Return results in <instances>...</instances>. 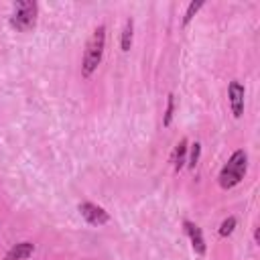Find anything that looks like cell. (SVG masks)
Segmentation results:
<instances>
[{"label": "cell", "mask_w": 260, "mask_h": 260, "mask_svg": "<svg viewBox=\"0 0 260 260\" xmlns=\"http://www.w3.org/2000/svg\"><path fill=\"white\" fill-rule=\"evenodd\" d=\"M173 110H175V95L169 93V98H167V112H165V120H162L165 126L171 124V120H173Z\"/></svg>", "instance_id": "cell-12"}, {"label": "cell", "mask_w": 260, "mask_h": 260, "mask_svg": "<svg viewBox=\"0 0 260 260\" xmlns=\"http://www.w3.org/2000/svg\"><path fill=\"white\" fill-rule=\"evenodd\" d=\"M246 169H248V154H246V150L238 148V150L230 156V160L223 165V169H221V173H219V177H217V179H219V185H221L223 189L236 187V185L244 179Z\"/></svg>", "instance_id": "cell-2"}, {"label": "cell", "mask_w": 260, "mask_h": 260, "mask_svg": "<svg viewBox=\"0 0 260 260\" xmlns=\"http://www.w3.org/2000/svg\"><path fill=\"white\" fill-rule=\"evenodd\" d=\"M32 252H35V244H30V242H20V244H16L14 248L8 250V254L4 256V260H24V258H28Z\"/></svg>", "instance_id": "cell-7"}, {"label": "cell", "mask_w": 260, "mask_h": 260, "mask_svg": "<svg viewBox=\"0 0 260 260\" xmlns=\"http://www.w3.org/2000/svg\"><path fill=\"white\" fill-rule=\"evenodd\" d=\"M79 213H81V215L85 217V221L91 223V225H104V223H108V219H110V215H108V211H106L104 207H100V205H95V203H89V201H85V203L79 205Z\"/></svg>", "instance_id": "cell-4"}, {"label": "cell", "mask_w": 260, "mask_h": 260, "mask_svg": "<svg viewBox=\"0 0 260 260\" xmlns=\"http://www.w3.org/2000/svg\"><path fill=\"white\" fill-rule=\"evenodd\" d=\"M199 154H201V144L199 142H193L191 144V154H189V169H195L197 162H199Z\"/></svg>", "instance_id": "cell-10"}, {"label": "cell", "mask_w": 260, "mask_h": 260, "mask_svg": "<svg viewBox=\"0 0 260 260\" xmlns=\"http://www.w3.org/2000/svg\"><path fill=\"white\" fill-rule=\"evenodd\" d=\"M185 154H187V140H179V144L175 146V152H173V165H175V171H181L183 165H185Z\"/></svg>", "instance_id": "cell-8"}, {"label": "cell", "mask_w": 260, "mask_h": 260, "mask_svg": "<svg viewBox=\"0 0 260 260\" xmlns=\"http://www.w3.org/2000/svg\"><path fill=\"white\" fill-rule=\"evenodd\" d=\"M104 45H106V26L100 24L91 32V37L85 45V53H83V61H81V73L85 77H89L98 69V65L102 61V55H104Z\"/></svg>", "instance_id": "cell-1"}, {"label": "cell", "mask_w": 260, "mask_h": 260, "mask_svg": "<svg viewBox=\"0 0 260 260\" xmlns=\"http://www.w3.org/2000/svg\"><path fill=\"white\" fill-rule=\"evenodd\" d=\"M228 95H230V106H232V114L236 118H240L244 114V85L238 81H232L228 87Z\"/></svg>", "instance_id": "cell-5"}, {"label": "cell", "mask_w": 260, "mask_h": 260, "mask_svg": "<svg viewBox=\"0 0 260 260\" xmlns=\"http://www.w3.org/2000/svg\"><path fill=\"white\" fill-rule=\"evenodd\" d=\"M203 6V2L201 0H197V2H191L189 4V8H187V12H185V16H183V24H189L191 22V18L197 14V10Z\"/></svg>", "instance_id": "cell-11"}, {"label": "cell", "mask_w": 260, "mask_h": 260, "mask_svg": "<svg viewBox=\"0 0 260 260\" xmlns=\"http://www.w3.org/2000/svg\"><path fill=\"white\" fill-rule=\"evenodd\" d=\"M10 24L20 32H26V30L35 28V24H37V2H32V0L14 2Z\"/></svg>", "instance_id": "cell-3"}, {"label": "cell", "mask_w": 260, "mask_h": 260, "mask_svg": "<svg viewBox=\"0 0 260 260\" xmlns=\"http://www.w3.org/2000/svg\"><path fill=\"white\" fill-rule=\"evenodd\" d=\"M234 228H236V217L223 219V223H221V228H219V236H230V234L234 232Z\"/></svg>", "instance_id": "cell-13"}, {"label": "cell", "mask_w": 260, "mask_h": 260, "mask_svg": "<svg viewBox=\"0 0 260 260\" xmlns=\"http://www.w3.org/2000/svg\"><path fill=\"white\" fill-rule=\"evenodd\" d=\"M185 230H187V234H189V238H191L193 250H195L197 254H205V240H203V236H201V230H199L193 221H185Z\"/></svg>", "instance_id": "cell-6"}, {"label": "cell", "mask_w": 260, "mask_h": 260, "mask_svg": "<svg viewBox=\"0 0 260 260\" xmlns=\"http://www.w3.org/2000/svg\"><path fill=\"white\" fill-rule=\"evenodd\" d=\"M132 32H134V22H132V18H128L124 24V30H122V51H130Z\"/></svg>", "instance_id": "cell-9"}]
</instances>
